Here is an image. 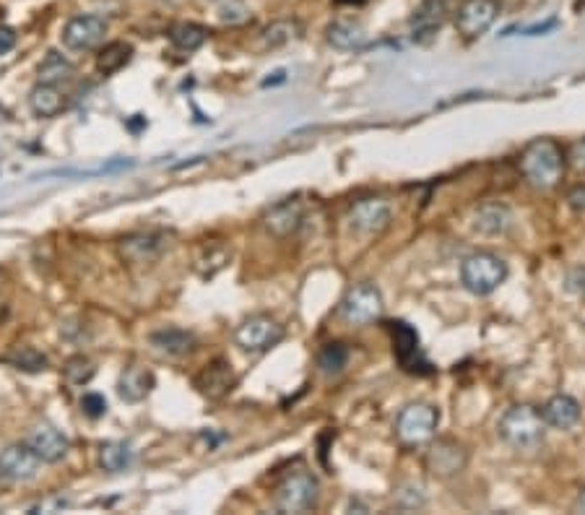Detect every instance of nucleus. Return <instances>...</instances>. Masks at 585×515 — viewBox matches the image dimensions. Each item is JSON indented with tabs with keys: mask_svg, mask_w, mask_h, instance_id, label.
Masks as SVG:
<instances>
[{
	"mask_svg": "<svg viewBox=\"0 0 585 515\" xmlns=\"http://www.w3.org/2000/svg\"><path fill=\"white\" fill-rule=\"evenodd\" d=\"M518 167L520 175L526 178L528 185H534L536 190H552L562 182L567 159H564V152L557 141L536 138L523 149Z\"/></svg>",
	"mask_w": 585,
	"mask_h": 515,
	"instance_id": "1",
	"label": "nucleus"
},
{
	"mask_svg": "<svg viewBox=\"0 0 585 515\" xmlns=\"http://www.w3.org/2000/svg\"><path fill=\"white\" fill-rule=\"evenodd\" d=\"M499 437L518 450H531L544 443V432H546V422L541 417V409L531 406V403H518L510 406L502 419H499Z\"/></svg>",
	"mask_w": 585,
	"mask_h": 515,
	"instance_id": "2",
	"label": "nucleus"
},
{
	"mask_svg": "<svg viewBox=\"0 0 585 515\" xmlns=\"http://www.w3.org/2000/svg\"><path fill=\"white\" fill-rule=\"evenodd\" d=\"M317 497L320 484L310 471H287L273 490V508L279 513H307L317 505Z\"/></svg>",
	"mask_w": 585,
	"mask_h": 515,
	"instance_id": "3",
	"label": "nucleus"
},
{
	"mask_svg": "<svg viewBox=\"0 0 585 515\" xmlns=\"http://www.w3.org/2000/svg\"><path fill=\"white\" fill-rule=\"evenodd\" d=\"M437 425H440L437 406L425 401L408 403L396 419V440L401 443V448H422L437 435Z\"/></svg>",
	"mask_w": 585,
	"mask_h": 515,
	"instance_id": "4",
	"label": "nucleus"
},
{
	"mask_svg": "<svg viewBox=\"0 0 585 515\" xmlns=\"http://www.w3.org/2000/svg\"><path fill=\"white\" fill-rule=\"evenodd\" d=\"M507 279V263L495 255V253H471L463 263H461V284L466 290L484 297L497 291Z\"/></svg>",
	"mask_w": 585,
	"mask_h": 515,
	"instance_id": "5",
	"label": "nucleus"
},
{
	"mask_svg": "<svg viewBox=\"0 0 585 515\" xmlns=\"http://www.w3.org/2000/svg\"><path fill=\"white\" fill-rule=\"evenodd\" d=\"M383 294L375 284L370 281H361V284H354L352 290L343 294L341 299V315L346 323L357 326V328H364V326H372L383 317Z\"/></svg>",
	"mask_w": 585,
	"mask_h": 515,
	"instance_id": "6",
	"label": "nucleus"
},
{
	"mask_svg": "<svg viewBox=\"0 0 585 515\" xmlns=\"http://www.w3.org/2000/svg\"><path fill=\"white\" fill-rule=\"evenodd\" d=\"M284 338V326L270 315H250L234 331V341L242 352L261 354L273 349Z\"/></svg>",
	"mask_w": 585,
	"mask_h": 515,
	"instance_id": "7",
	"label": "nucleus"
},
{
	"mask_svg": "<svg viewBox=\"0 0 585 515\" xmlns=\"http://www.w3.org/2000/svg\"><path fill=\"white\" fill-rule=\"evenodd\" d=\"M469 464V450L463 448L458 440L451 437H440V440H429L427 453H425V469L437 476V479H452Z\"/></svg>",
	"mask_w": 585,
	"mask_h": 515,
	"instance_id": "8",
	"label": "nucleus"
},
{
	"mask_svg": "<svg viewBox=\"0 0 585 515\" xmlns=\"http://www.w3.org/2000/svg\"><path fill=\"white\" fill-rule=\"evenodd\" d=\"M169 247V240L159 232H138V235H128L117 243V255L125 266H151L164 255V250Z\"/></svg>",
	"mask_w": 585,
	"mask_h": 515,
	"instance_id": "9",
	"label": "nucleus"
},
{
	"mask_svg": "<svg viewBox=\"0 0 585 515\" xmlns=\"http://www.w3.org/2000/svg\"><path fill=\"white\" fill-rule=\"evenodd\" d=\"M390 219H393V211H390V203L385 198H360V201L352 203L349 208V225L352 229H357L360 235H380L390 226Z\"/></svg>",
	"mask_w": 585,
	"mask_h": 515,
	"instance_id": "10",
	"label": "nucleus"
},
{
	"mask_svg": "<svg viewBox=\"0 0 585 515\" xmlns=\"http://www.w3.org/2000/svg\"><path fill=\"white\" fill-rule=\"evenodd\" d=\"M107 34V22L102 16L94 14H84V16H73L70 22L63 26V45L73 52H87L105 42Z\"/></svg>",
	"mask_w": 585,
	"mask_h": 515,
	"instance_id": "11",
	"label": "nucleus"
},
{
	"mask_svg": "<svg viewBox=\"0 0 585 515\" xmlns=\"http://www.w3.org/2000/svg\"><path fill=\"white\" fill-rule=\"evenodd\" d=\"M499 16L497 0H463L461 8L455 11V26L463 37L476 40L481 37Z\"/></svg>",
	"mask_w": 585,
	"mask_h": 515,
	"instance_id": "12",
	"label": "nucleus"
},
{
	"mask_svg": "<svg viewBox=\"0 0 585 515\" xmlns=\"http://www.w3.org/2000/svg\"><path fill=\"white\" fill-rule=\"evenodd\" d=\"M42 469V458L26 443H14L0 450V476L11 482H29Z\"/></svg>",
	"mask_w": 585,
	"mask_h": 515,
	"instance_id": "13",
	"label": "nucleus"
},
{
	"mask_svg": "<svg viewBox=\"0 0 585 515\" xmlns=\"http://www.w3.org/2000/svg\"><path fill=\"white\" fill-rule=\"evenodd\" d=\"M237 385V375L232 370V364L224 357L214 359L203 367L201 372L196 375V388L198 393L216 401V399H224L226 393H232V388Z\"/></svg>",
	"mask_w": 585,
	"mask_h": 515,
	"instance_id": "14",
	"label": "nucleus"
},
{
	"mask_svg": "<svg viewBox=\"0 0 585 515\" xmlns=\"http://www.w3.org/2000/svg\"><path fill=\"white\" fill-rule=\"evenodd\" d=\"M26 446L42 458V464H58V461L66 458L68 450H70L66 435L52 425H47V422L32 427V432L26 437Z\"/></svg>",
	"mask_w": 585,
	"mask_h": 515,
	"instance_id": "15",
	"label": "nucleus"
},
{
	"mask_svg": "<svg viewBox=\"0 0 585 515\" xmlns=\"http://www.w3.org/2000/svg\"><path fill=\"white\" fill-rule=\"evenodd\" d=\"M302 222H305V206L297 198L279 201L263 214V226L273 237H292L294 232L302 226Z\"/></svg>",
	"mask_w": 585,
	"mask_h": 515,
	"instance_id": "16",
	"label": "nucleus"
},
{
	"mask_svg": "<svg viewBox=\"0 0 585 515\" xmlns=\"http://www.w3.org/2000/svg\"><path fill=\"white\" fill-rule=\"evenodd\" d=\"M154 372L141 367V364H128L123 372H120V381H117V396L125 403H141L143 399H149V393L154 391Z\"/></svg>",
	"mask_w": 585,
	"mask_h": 515,
	"instance_id": "17",
	"label": "nucleus"
},
{
	"mask_svg": "<svg viewBox=\"0 0 585 515\" xmlns=\"http://www.w3.org/2000/svg\"><path fill=\"white\" fill-rule=\"evenodd\" d=\"M580 414H583V409H580V403L578 399H572V396H567V393H557V396H552L549 401L544 403V409H541V417H544V422L546 427H552V429H572V427L580 422Z\"/></svg>",
	"mask_w": 585,
	"mask_h": 515,
	"instance_id": "18",
	"label": "nucleus"
},
{
	"mask_svg": "<svg viewBox=\"0 0 585 515\" xmlns=\"http://www.w3.org/2000/svg\"><path fill=\"white\" fill-rule=\"evenodd\" d=\"M510 226H513V211L505 203H481L473 214V229L487 237L507 235Z\"/></svg>",
	"mask_w": 585,
	"mask_h": 515,
	"instance_id": "19",
	"label": "nucleus"
},
{
	"mask_svg": "<svg viewBox=\"0 0 585 515\" xmlns=\"http://www.w3.org/2000/svg\"><path fill=\"white\" fill-rule=\"evenodd\" d=\"M390 334H393V352H396L398 362L404 364V370L416 372L419 370L416 367V359H419V336H416V331L408 323L396 320V323H390Z\"/></svg>",
	"mask_w": 585,
	"mask_h": 515,
	"instance_id": "20",
	"label": "nucleus"
},
{
	"mask_svg": "<svg viewBox=\"0 0 585 515\" xmlns=\"http://www.w3.org/2000/svg\"><path fill=\"white\" fill-rule=\"evenodd\" d=\"M149 341L157 352L167 357H185L196 349V336L182 328H161L157 334H151Z\"/></svg>",
	"mask_w": 585,
	"mask_h": 515,
	"instance_id": "21",
	"label": "nucleus"
},
{
	"mask_svg": "<svg viewBox=\"0 0 585 515\" xmlns=\"http://www.w3.org/2000/svg\"><path fill=\"white\" fill-rule=\"evenodd\" d=\"M29 110L37 117H55L66 110V97L52 84H37L29 91Z\"/></svg>",
	"mask_w": 585,
	"mask_h": 515,
	"instance_id": "22",
	"label": "nucleus"
},
{
	"mask_svg": "<svg viewBox=\"0 0 585 515\" xmlns=\"http://www.w3.org/2000/svg\"><path fill=\"white\" fill-rule=\"evenodd\" d=\"M325 37H328V45L336 47V50H360L364 45V40H367L364 26L360 22H354V19L334 22L328 26Z\"/></svg>",
	"mask_w": 585,
	"mask_h": 515,
	"instance_id": "23",
	"label": "nucleus"
},
{
	"mask_svg": "<svg viewBox=\"0 0 585 515\" xmlns=\"http://www.w3.org/2000/svg\"><path fill=\"white\" fill-rule=\"evenodd\" d=\"M229 255H232V253H229L224 245H219V243H206V245L198 247V253H196L193 269H196V273L203 276V279H211V276H216V273L229 263Z\"/></svg>",
	"mask_w": 585,
	"mask_h": 515,
	"instance_id": "24",
	"label": "nucleus"
},
{
	"mask_svg": "<svg viewBox=\"0 0 585 515\" xmlns=\"http://www.w3.org/2000/svg\"><path fill=\"white\" fill-rule=\"evenodd\" d=\"M131 58H133V47L128 42H110V45L102 47L99 55H96V70L102 76H114L117 70H123L131 63Z\"/></svg>",
	"mask_w": 585,
	"mask_h": 515,
	"instance_id": "25",
	"label": "nucleus"
},
{
	"mask_svg": "<svg viewBox=\"0 0 585 515\" xmlns=\"http://www.w3.org/2000/svg\"><path fill=\"white\" fill-rule=\"evenodd\" d=\"M37 73H40V84H52V87H60V84H68V81L73 78L76 68H73V63H70V60H66L60 52L50 50Z\"/></svg>",
	"mask_w": 585,
	"mask_h": 515,
	"instance_id": "26",
	"label": "nucleus"
},
{
	"mask_svg": "<svg viewBox=\"0 0 585 515\" xmlns=\"http://www.w3.org/2000/svg\"><path fill=\"white\" fill-rule=\"evenodd\" d=\"M133 464V450L125 443H105L99 448V466L107 474H120Z\"/></svg>",
	"mask_w": 585,
	"mask_h": 515,
	"instance_id": "27",
	"label": "nucleus"
},
{
	"mask_svg": "<svg viewBox=\"0 0 585 515\" xmlns=\"http://www.w3.org/2000/svg\"><path fill=\"white\" fill-rule=\"evenodd\" d=\"M206 37H208V32L203 29L201 23H190V22H182L175 23L172 29H169V42L182 50V52H193V50H198V47L206 42Z\"/></svg>",
	"mask_w": 585,
	"mask_h": 515,
	"instance_id": "28",
	"label": "nucleus"
},
{
	"mask_svg": "<svg viewBox=\"0 0 585 515\" xmlns=\"http://www.w3.org/2000/svg\"><path fill=\"white\" fill-rule=\"evenodd\" d=\"M299 37H302V23L294 22V19H281V22L270 23L269 29L263 32V45L276 50V47L289 45Z\"/></svg>",
	"mask_w": 585,
	"mask_h": 515,
	"instance_id": "29",
	"label": "nucleus"
},
{
	"mask_svg": "<svg viewBox=\"0 0 585 515\" xmlns=\"http://www.w3.org/2000/svg\"><path fill=\"white\" fill-rule=\"evenodd\" d=\"M8 364H14L16 370H23V372H45L47 370V357L40 352V349H34V346H14V352L5 357Z\"/></svg>",
	"mask_w": 585,
	"mask_h": 515,
	"instance_id": "30",
	"label": "nucleus"
},
{
	"mask_svg": "<svg viewBox=\"0 0 585 515\" xmlns=\"http://www.w3.org/2000/svg\"><path fill=\"white\" fill-rule=\"evenodd\" d=\"M94 372H96L94 362H91L89 357H84V354H76V357H70L66 364H63V378H66V382L70 388L89 385Z\"/></svg>",
	"mask_w": 585,
	"mask_h": 515,
	"instance_id": "31",
	"label": "nucleus"
},
{
	"mask_svg": "<svg viewBox=\"0 0 585 515\" xmlns=\"http://www.w3.org/2000/svg\"><path fill=\"white\" fill-rule=\"evenodd\" d=\"M346 362H349V349L343 346V344H325L323 349H320V354H317V367L325 372V375H336L341 372L343 367H346Z\"/></svg>",
	"mask_w": 585,
	"mask_h": 515,
	"instance_id": "32",
	"label": "nucleus"
},
{
	"mask_svg": "<svg viewBox=\"0 0 585 515\" xmlns=\"http://www.w3.org/2000/svg\"><path fill=\"white\" fill-rule=\"evenodd\" d=\"M219 19L229 26H237V23H245L250 19V8L245 3H240V0H232L229 5H224L222 11H219Z\"/></svg>",
	"mask_w": 585,
	"mask_h": 515,
	"instance_id": "33",
	"label": "nucleus"
},
{
	"mask_svg": "<svg viewBox=\"0 0 585 515\" xmlns=\"http://www.w3.org/2000/svg\"><path fill=\"white\" fill-rule=\"evenodd\" d=\"M81 409H84L87 417L99 419V417L107 414V401H105V396H99V393H87V396L81 399Z\"/></svg>",
	"mask_w": 585,
	"mask_h": 515,
	"instance_id": "34",
	"label": "nucleus"
},
{
	"mask_svg": "<svg viewBox=\"0 0 585 515\" xmlns=\"http://www.w3.org/2000/svg\"><path fill=\"white\" fill-rule=\"evenodd\" d=\"M564 159H567V164H570V167H572L575 172L585 175V138L575 141V143H572V146L567 149Z\"/></svg>",
	"mask_w": 585,
	"mask_h": 515,
	"instance_id": "35",
	"label": "nucleus"
},
{
	"mask_svg": "<svg viewBox=\"0 0 585 515\" xmlns=\"http://www.w3.org/2000/svg\"><path fill=\"white\" fill-rule=\"evenodd\" d=\"M16 47V32L11 26H0V55L11 52Z\"/></svg>",
	"mask_w": 585,
	"mask_h": 515,
	"instance_id": "36",
	"label": "nucleus"
},
{
	"mask_svg": "<svg viewBox=\"0 0 585 515\" xmlns=\"http://www.w3.org/2000/svg\"><path fill=\"white\" fill-rule=\"evenodd\" d=\"M567 203L575 208V211H585V185H578L567 193Z\"/></svg>",
	"mask_w": 585,
	"mask_h": 515,
	"instance_id": "37",
	"label": "nucleus"
},
{
	"mask_svg": "<svg viewBox=\"0 0 585 515\" xmlns=\"http://www.w3.org/2000/svg\"><path fill=\"white\" fill-rule=\"evenodd\" d=\"M557 26V22L554 19H549V22L544 23H534V26H526V29H520L526 37H536V34H546V32H552Z\"/></svg>",
	"mask_w": 585,
	"mask_h": 515,
	"instance_id": "38",
	"label": "nucleus"
},
{
	"mask_svg": "<svg viewBox=\"0 0 585 515\" xmlns=\"http://www.w3.org/2000/svg\"><path fill=\"white\" fill-rule=\"evenodd\" d=\"M287 81V73L284 70H276V73H270V78L263 81V87H273V84H284Z\"/></svg>",
	"mask_w": 585,
	"mask_h": 515,
	"instance_id": "39",
	"label": "nucleus"
},
{
	"mask_svg": "<svg viewBox=\"0 0 585 515\" xmlns=\"http://www.w3.org/2000/svg\"><path fill=\"white\" fill-rule=\"evenodd\" d=\"M336 3H349V5H352V3H357V5H360V3H364V0H336Z\"/></svg>",
	"mask_w": 585,
	"mask_h": 515,
	"instance_id": "40",
	"label": "nucleus"
},
{
	"mask_svg": "<svg viewBox=\"0 0 585 515\" xmlns=\"http://www.w3.org/2000/svg\"><path fill=\"white\" fill-rule=\"evenodd\" d=\"M580 510L585 513V490H583V494H580Z\"/></svg>",
	"mask_w": 585,
	"mask_h": 515,
	"instance_id": "41",
	"label": "nucleus"
}]
</instances>
